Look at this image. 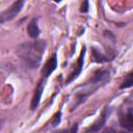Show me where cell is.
<instances>
[{
  "instance_id": "obj_10",
  "label": "cell",
  "mask_w": 133,
  "mask_h": 133,
  "mask_svg": "<svg viewBox=\"0 0 133 133\" xmlns=\"http://www.w3.org/2000/svg\"><path fill=\"white\" fill-rule=\"evenodd\" d=\"M92 52H94V55H95V58H96L95 60H96V61H98V62H102V61H106V60H107V58H106V57H104L102 54L98 53L95 49L92 50Z\"/></svg>"
},
{
  "instance_id": "obj_5",
  "label": "cell",
  "mask_w": 133,
  "mask_h": 133,
  "mask_svg": "<svg viewBox=\"0 0 133 133\" xmlns=\"http://www.w3.org/2000/svg\"><path fill=\"white\" fill-rule=\"evenodd\" d=\"M84 55H85V47L82 48V51H81V53H80V56H79V59H78V64H77V69H76V71H75L74 73L71 74V76H70L69 79L66 80V83L71 82L73 79H75V78L80 74V72H81V70H82V66H83V63H84Z\"/></svg>"
},
{
  "instance_id": "obj_8",
  "label": "cell",
  "mask_w": 133,
  "mask_h": 133,
  "mask_svg": "<svg viewBox=\"0 0 133 133\" xmlns=\"http://www.w3.org/2000/svg\"><path fill=\"white\" fill-rule=\"evenodd\" d=\"M105 121H106V111H104L103 114L100 116V118H99L94 125H91V127L88 128L87 133H94V132L99 131V130L103 127V125L105 124Z\"/></svg>"
},
{
  "instance_id": "obj_2",
  "label": "cell",
  "mask_w": 133,
  "mask_h": 133,
  "mask_svg": "<svg viewBox=\"0 0 133 133\" xmlns=\"http://www.w3.org/2000/svg\"><path fill=\"white\" fill-rule=\"evenodd\" d=\"M23 5H24V1H16V2H14L12 5L8 9H6L5 11H3L0 15V22L4 23L5 21L12 20L20 12V10L22 9Z\"/></svg>"
},
{
  "instance_id": "obj_3",
  "label": "cell",
  "mask_w": 133,
  "mask_h": 133,
  "mask_svg": "<svg viewBox=\"0 0 133 133\" xmlns=\"http://www.w3.org/2000/svg\"><path fill=\"white\" fill-rule=\"evenodd\" d=\"M56 66H57V57H56V54H53V55L47 60V62L45 63L44 68H43L42 73H43L44 77L47 78V77L56 69Z\"/></svg>"
},
{
  "instance_id": "obj_1",
  "label": "cell",
  "mask_w": 133,
  "mask_h": 133,
  "mask_svg": "<svg viewBox=\"0 0 133 133\" xmlns=\"http://www.w3.org/2000/svg\"><path fill=\"white\" fill-rule=\"evenodd\" d=\"M45 46V42L42 41L23 44L18 49V55L26 65L31 69H34L39 64L42 60Z\"/></svg>"
},
{
  "instance_id": "obj_7",
  "label": "cell",
  "mask_w": 133,
  "mask_h": 133,
  "mask_svg": "<svg viewBox=\"0 0 133 133\" xmlns=\"http://www.w3.org/2000/svg\"><path fill=\"white\" fill-rule=\"evenodd\" d=\"M27 32H28V35L32 38H36L39 35V29H38V26L36 23V19H33L30 21V23L28 24V27H27Z\"/></svg>"
},
{
  "instance_id": "obj_13",
  "label": "cell",
  "mask_w": 133,
  "mask_h": 133,
  "mask_svg": "<svg viewBox=\"0 0 133 133\" xmlns=\"http://www.w3.org/2000/svg\"><path fill=\"white\" fill-rule=\"evenodd\" d=\"M88 10V2L87 1H84L82 6H81V11L82 12H86Z\"/></svg>"
},
{
  "instance_id": "obj_6",
  "label": "cell",
  "mask_w": 133,
  "mask_h": 133,
  "mask_svg": "<svg viewBox=\"0 0 133 133\" xmlns=\"http://www.w3.org/2000/svg\"><path fill=\"white\" fill-rule=\"evenodd\" d=\"M43 89H44V81L39 82V84H38L37 87H36L35 94H34L33 98H32V102H31V108H32V109L36 108V106L38 105V103H39V101H41V98H42Z\"/></svg>"
},
{
  "instance_id": "obj_12",
  "label": "cell",
  "mask_w": 133,
  "mask_h": 133,
  "mask_svg": "<svg viewBox=\"0 0 133 133\" xmlns=\"http://www.w3.org/2000/svg\"><path fill=\"white\" fill-rule=\"evenodd\" d=\"M103 133H126V132H122V131H117V130H114L112 128H108L106 130L103 131Z\"/></svg>"
},
{
  "instance_id": "obj_15",
  "label": "cell",
  "mask_w": 133,
  "mask_h": 133,
  "mask_svg": "<svg viewBox=\"0 0 133 133\" xmlns=\"http://www.w3.org/2000/svg\"><path fill=\"white\" fill-rule=\"evenodd\" d=\"M56 133H70V131H68V130H61V131H58Z\"/></svg>"
},
{
  "instance_id": "obj_9",
  "label": "cell",
  "mask_w": 133,
  "mask_h": 133,
  "mask_svg": "<svg viewBox=\"0 0 133 133\" xmlns=\"http://www.w3.org/2000/svg\"><path fill=\"white\" fill-rule=\"evenodd\" d=\"M133 86V71L130 72L124 79V81L121 84V88H128Z\"/></svg>"
},
{
  "instance_id": "obj_11",
  "label": "cell",
  "mask_w": 133,
  "mask_h": 133,
  "mask_svg": "<svg viewBox=\"0 0 133 133\" xmlns=\"http://www.w3.org/2000/svg\"><path fill=\"white\" fill-rule=\"evenodd\" d=\"M59 122H60V112H58V113H56L54 115V118L52 121V125L53 126H57L59 124Z\"/></svg>"
},
{
  "instance_id": "obj_14",
  "label": "cell",
  "mask_w": 133,
  "mask_h": 133,
  "mask_svg": "<svg viewBox=\"0 0 133 133\" xmlns=\"http://www.w3.org/2000/svg\"><path fill=\"white\" fill-rule=\"evenodd\" d=\"M77 130H78V125H77V124H75V125L72 127V129H71L70 133H77Z\"/></svg>"
},
{
  "instance_id": "obj_4",
  "label": "cell",
  "mask_w": 133,
  "mask_h": 133,
  "mask_svg": "<svg viewBox=\"0 0 133 133\" xmlns=\"http://www.w3.org/2000/svg\"><path fill=\"white\" fill-rule=\"evenodd\" d=\"M119 123L123 128L129 131H133V113L129 111L128 113L122 115L119 117Z\"/></svg>"
}]
</instances>
